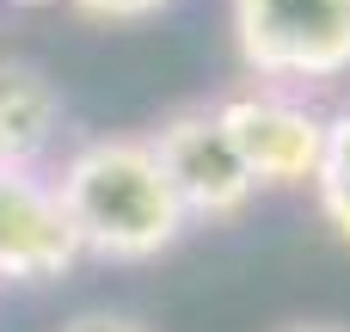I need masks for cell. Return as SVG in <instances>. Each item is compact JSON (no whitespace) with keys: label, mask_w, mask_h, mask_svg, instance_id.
<instances>
[{"label":"cell","mask_w":350,"mask_h":332,"mask_svg":"<svg viewBox=\"0 0 350 332\" xmlns=\"http://www.w3.org/2000/svg\"><path fill=\"white\" fill-rule=\"evenodd\" d=\"M49 185H55L62 216H68V228L80 240V259L148 265V259L172 253L185 240V228H191L142 136H92V142H80Z\"/></svg>","instance_id":"cell-1"},{"label":"cell","mask_w":350,"mask_h":332,"mask_svg":"<svg viewBox=\"0 0 350 332\" xmlns=\"http://www.w3.org/2000/svg\"><path fill=\"white\" fill-rule=\"evenodd\" d=\"M234 49L258 86H326L350 74V0H228Z\"/></svg>","instance_id":"cell-2"},{"label":"cell","mask_w":350,"mask_h":332,"mask_svg":"<svg viewBox=\"0 0 350 332\" xmlns=\"http://www.w3.org/2000/svg\"><path fill=\"white\" fill-rule=\"evenodd\" d=\"M221 136L234 142L240 166L252 185L289 191V185H314L320 154H326V111H314L301 92L283 86H240L228 99L209 105Z\"/></svg>","instance_id":"cell-3"},{"label":"cell","mask_w":350,"mask_h":332,"mask_svg":"<svg viewBox=\"0 0 350 332\" xmlns=\"http://www.w3.org/2000/svg\"><path fill=\"white\" fill-rule=\"evenodd\" d=\"M142 142H148L160 179L172 185L185 222H234L258 197V185L246 179V166H240V154L221 136L209 105H185V111L160 117Z\"/></svg>","instance_id":"cell-4"},{"label":"cell","mask_w":350,"mask_h":332,"mask_svg":"<svg viewBox=\"0 0 350 332\" xmlns=\"http://www.w3.org/2000/svg\"><path fill=\"white\" fill-rule=\"evenodd\" d=\"M80 265L49 173H0V283H55Z\"/></svg>","instance_id":"cell-5"},{"label":"cell","mask_w":350,"mask_h":332,"mask_svg":"<svg viewBox=\"0 0 350 332\" xmlns=\"http://www.w3.org/2000/svg\"><path fill=\"white\" fill-rule=\"evenodd\" d=\"M68 105L43 68L0 55V173H43L62 142Z\"/></svg>","instance_id":"cell-6"},{"label":"cell","mask_w":350,"mask_h":332,"mask_svg":"<svg viewBox=\"0 0 350 332\" xmlns=\"http://www.w3.org/2000/svg\"><path fill=\"white\" fill-rule=\"evenodd\" d=\"M314 197H320V216L332 222V234L350 246V105L326 117V154L314 173Z\"/></svg>","instance_id":"cell-7"},{"label":"cell","mask_w":350,"mask_h":332,"mask_svg":"<svg viewBox=\"0 0 350 332\" xmlns=\"http://www.w3.org/2000/svg\"><path fill=\"white\" fill-rule=\"evenodd\" d=\"M74 12H86V18H111V25H135V18H154V12H166L172 0H68Z\"/></svg>","instance_id":"cell-8"},{"label":"cell","mask_w":350,"mask_h":332,"mask_svg":"<svg viewBox=\"0 0 350 332\" xmlns=\"http://www.w3.org/2000/svg\"><path fill=\"white\" fill-rule=\"evenodd\" d=\"M62 332H148L135 314H111V308H86V314H74Z\"/></svg>","instance_id":"cell-9"},{"label":"cell","mask_w":350,"mask_h":332,"mask_svg":"<svg viewBox=\"0 0 350 332\" xmlns=\"http://www.w3.org/2000/svg\"><path fill=\"white\" fill-rule=\"evenodd\" d=\"M289 332H345V327H289Z\"/></svg>","instance_id":"cell-10"},{"label":"cell","mask_w":350,"mask_h":332,"mask_svg":"<svg viewBox=\"0 0 350 332\" xmlns=\"http://www.w3.org/2000/svg\"><path fill=\"white\" fill-rule=\"evenodd\" d=\"M18 6H43V0H18Z\"/></svg>","instance_id":"cell-11"}]
</instances>
